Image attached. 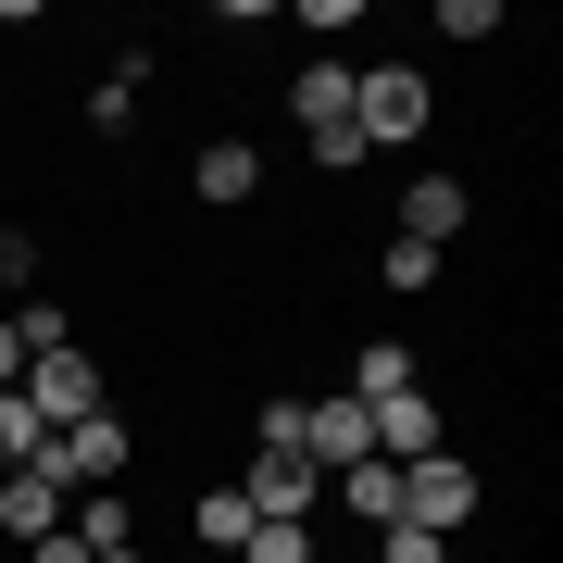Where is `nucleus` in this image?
<instances>
[{"mask_svg": "<svg viewBox=\"0 0 563 563\" xmlns=\"http://www.w3.org/2000/svg\"><path fill=\"white\" fill-rule=\"evenodd\" d=\"M426 113H439L426 63H351V139H363V151H401V139H426Z\"/></svg>", "mask_w": 563, "mask_h": 563, "instance_id": "f257e3e1", "label": "nucleus"}, {"mask_svg": "<svg viewBox=\"0 0 563 563\" xmlns=\"http://www.w3.org/2000/svg\"><path fill=\"white\" fill-rule=\"evenodd\" d=\"M25 476H51L63 501H88V488H125V476H139V439H125L113 413H88V426H51Z\"/></svg>", "mask_w": 563, "mask_h": 563, "instance_id": "f03ea898", "label": "nucleus"}, {"mask_svg": "<svg viewBox=\"0 0 563 563\" xmlns=\"http://www.w3.org/2000/svg\"><path fill=\"white\" fill-rule=\"evenodd\" d=\"M288 125H301V151L325 163V176L376 163V151L351 139V63H301V76H288Z\"/></svg>", "mask_w": 563, "mask_h": 563, "instance_id": "7ed1b4c3", "label": "nucleus"}, {"mask_svg": "<svg viewBox=\"0 0 563 563\" xmlns=\"http://www.w3.org/2000/svg\"><path fill=\"white\" fill-rule=\"evenodd\" d=\"M13 401L38 413V426H88V413H101V363H88L76 339H63V351H38V363L13 376Z\"/></svg>", "mask_w": 563, "mask_h": 563, "instance_id": "20e7f679", "label": "nucleus"}, {"mask_svg": "<svg viewBox=\"0 0 563 563\" xmlns=\"http://www.w3.org/2000/svg\"><path fill=\"white\" fill-rule=\"evenodd\" d=\"M401 526H426V539L476 526V463H463V451H426V463H401Z\"/></svg>", "mask_w": 563, "mask_h": 563, "instance_id": "39448f33", "label": "nucleus"}, {"mask_svg": "<svg viewBox=\"0 0 563 563\" xmlns=\"http://www.w3.org/2000/svg\"><path fill=\"white\" fill-rule=\"evenodd\" d=\"M363 426H376V463H426V451H451L439 388H388V401H363Z\"/></svg>", "mask_w": 563, "mask_h": 563, "instance_id": "423d86ee", "label": "nucleus"}, {"mask_svg": "<svg viewBox=\"0 0 563 563\" xmlns=\"http://www.w3.org/2000/svg\"><path fill=\"white\" fill-rule=\"evenodd\" d=\"M363 451H376V426H363V401H351V388L301 401V463H313V476H351Z\"/></svg>", "mask_w": 563, "mask_h": 563, "instance_id": "0eeeda50", "label": "nucleus"}, {"mask_svg": "<svg viewBox=\"0 0 563 563\" xmlns=\"http://www.w3.org/2000/svg\"><path fill=\"white\" fill-rule=\"evenodd\" d=\"M313 488H325V476H313L301 451H251V476H239V501H251L263 526H313Z\"/></svg>", "mask_w": 563, "mask_h": 563, "instance_id": "6e6552de", "label": "nucleus"}, {"mask_svg": "<svg viewBox=\"0 0 563 563\" xmlns=\"http://www.w3.org/2000/svg\"><path fill=\"white\" fill-rule=\"evenodd\" d=\"M188 188H201L213 213H251V201H263V151H251V139H201V163H188Z\"/></svg>", "mask_w": 563, "mask_h": 563, "instance_id": "1a4fd4ad", "label": "nucleus"}, {"mask_svg": "<svg viewBox=\"0 0 563 563\" xmlns=\"http://www.w3.org/2000/svg\"><path fill=\"white\" fill-rule=\"evenodd\" d=\"M463 213H476V201H463V176H439V163L401 188V239H426V251H451V239H463Z\"/></svg>", "mask_w": 563, "mask_h": 563, "instance_id": "9d476101", "label": "nucleus"}, {"mask_svg": "<svg viewBox=\"0 0 563 563\" xmlns=\"http://www.w3.org/2000/svg\"><path fill=\"white\" fill-rule=\"evenodd\" d=\"M63 514H76V501H63L51 476H0V539L38 551V539H63Z\"/></svg>", "mask_w": 563, "mask_h": 563, "instance_id": "9b49d317", "label": "nucleus"}, {"mask_svg": "<svg viewBox=\"0 0 563 563\" xmlns=\"http://www.w3.org/2000/svg\"><path fill=\"white\" fill-rule=\"evenodd\" d=\"M388 388H426L413 339H351V401H388Z\"/></svg>", "mask_w": 563, "mask_h": 563, "instance_id": "f8f14e48", "label": "nucleus"}, {"mask_svg": "<svg viewBox=\"0 0 563 563\" xmlns=\"http://www.w3.org/2000/svg\"><path fill=\"white\" fill-rule=\"evenodd\" d=\"M339 501H351V526H376V539H388V526H401V463H376V451H363L351 476H339Z\"/></svg>", "mask_w": 563, "mask_h": 563, "instance_id": "ddd939ff", "label": "nucleus"}, {"mask_svg": "<svg viewBox=\"0 0 563 563\" xmlns=\"http://www.w3.org/2000/svg\"><path fill=\"white\" fill-rule=\"evenodd\" d=\"M139 88H151V51H139V63H113V76L88 88V125H101V139H113V125L139 113Z\"/></svg>", "mask_w": 563, "mask_h": 563, "instance_id": "4468645a", "label": "nucleus"}, {"mask_svg": "<svg viewBox=\"0 0 563 563\" xmlns=\"http://www.w3.org/2000/svg\"><path fill=\"white\" fill-rule=\"evenodd\" d=\"M376 288H401V301H426V288H439V251H426V239H388V251H376Z\"/></svg>", "mask_w": 563, "mask_h": 563, "instance_id": "2eb2a0df", "label": "nucleus"}, {"mask_svg": "<svg viewBox=\"0 0 563 563\" xmlns=\"http://www.w3.org/2000/svg\"><path fill=\"white\" fill-rule=\"evenodd\" d=\"M188 526H201V551H225V563H239V539H251V501H239V488H201V514H188Z\"/></svg>", "mask_w": 563, "mask_h": 563, "instance_id": "dca6fc26", "label": "nucleus"}, {"mask_svg": "<svg viewBox=\"0 0 563 563\" xmlns=\"http://www.w3.org/2000/svg\"><path fill=\"white\" fill-rule=\"evenodd\" d=\"M38 439H51V426H38V413H25V401H13V388H0V476H25V463H38Z\"/></svg>", "mask_w": 563, "mask_h": 563, "instance_id": "f3484780", "label": "nucleus"}, {"mask_svg": "<svg viewBox=\"0 0 563 563\" xmlns=\"http://www.w3.org/2000/svg\"><path fill=\"white\" fill-rule=\"evenodd\" d=\"M239 563H313V526H263V514H251V539H239Z\"/></svg>", "mask_w": 563, "mask_h": 563, "instance_id": "a211bd4d", "label": "nucleus"}, {"mask_svg": "<svg viewBox=\"0 0 563 563\" xmlns=\"http://www.w3.org/2000/svg\"><path fill=\"white\" fill-rule=\"evenodd\" d=\"M251 451H301V401H288V388H276V401H251Z\"/></svg>", "mask_w": 563, "mask_h": 563, "instance_id": "6ab92c4d", "label": "nucleus"}, {"mask_svg": "<svg viewBox=\"0 0 563 563\" xmlns=\"http://www.w3.org/2000/svg\"><path fill=\"white\" fill-rule=\"evenodd\" d=\"M439 38H501V0H439Z\"/></svg>", "mask_w": 563, "mask_h": 563, "instance_id": "aec40b11", "label": "nucleus"}, {"mask_svg": "<svg viewBox=\"0 0 563 563\" xmlns=\"http://www.w3.org/2000/svg\"><path fill=\"white\" fill-rule=\"evenodd\" d=\"M376 563H451V539H426V526H388V539H376Z\"/></svg>", "mask_w": 563, "mask_h": 563, "instance_id": "412c9836", "label": "nucleus"}, {"mask_svg": "<svg viewBox=\"0 0 563 563\" xmlns=\"http://www.w3.org/2000/svg\"><path fill=\"white\" fill-rule=\"evenodd\" d=\"M38 276V239H25V225H0V288H25Z\"/></svg>", "mask_w": 563, "mask_h": 563, "instance_id": "4be33fe9", "label": "nucleus"}, {"mask_svg": "<svg viewBox=\"0 0 563 563\" xmlns=\"http://www.w3.org/2000/svg\"><path fill=\"white\" fill-rule=\"evenodd\" d=\"M25 563H88V539H76V526H63V539H38V551H25Z\"/></svg>", "mask_w": 563, "mask_h": 563, "instance_id": "5701e85b", "label": "nucleus"}, {"mask_svg": "<svg viewBox=\"0 0 563 563\" xmlns=\"http://www.w3.org/2000/svg\"><path fill=\"white\" fill-rule=\"evenodd\" d=\"M88 563H151V551H139V539H125V551H88Z\"/></svg>", "mask_w": 563, "mask_h": 563, "instance_id": "b1692460", "label": "nucleus"}]
</instances>
